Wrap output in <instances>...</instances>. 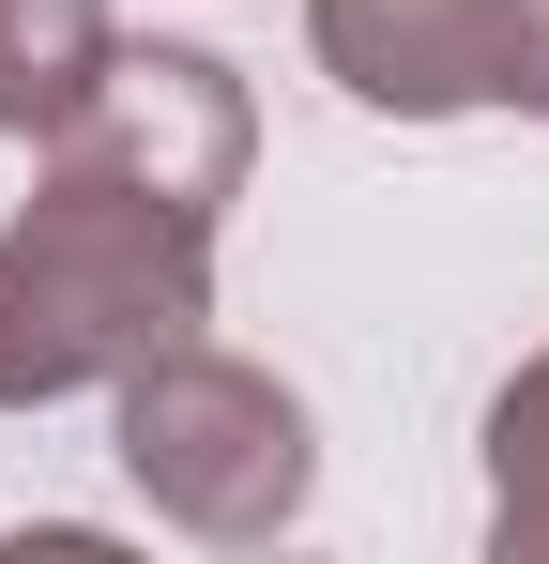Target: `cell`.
Here are the masks:
<instances>
[{"instance_id":"cell-3","label":"cell","mask_w":549,"mask_h":564,"mask_svg":"<svg viewBox=\"0 0 549 564\" xmlns=\"http://www.w3.org/2000/svg\"><path fill=\"white\" fill-rule=\"evenodd\" d=\"M46 153H92V169H122V184H153V198L229 214L245 153H260V107H245V77H229L214 46H122Z\"/></svg>"},{"instance_id":"cell-2","label":"cell","mask_w":549,"mask_h":564,"mask_svg":"<svg viewBox=\"0 0 549 564\" xmlns=\"http://www.w3.org/2000/svg\"><path fill=\"white\" fill-rule=\"evenodd\" d=\"M107 397H122V473H138L153 519L214 534V550H260V534L305 519L321 427H305V397H290L274 367L214 351V336H169V351H138Z\"/></svg>"},{"instance_id":"cell-5","label":"cell","mask_w":549,"mask_h":564,"mask_svg":"<svg viewBox=\"0 0 549 564\" xmlns=\"http://www.w3.org/2000/svg\"><path fill=\"white\" fill-rule=\"evenodd\" d=\"M122 62V31H107V0H0V138H62L92 107V77Z\"/></svg>"},{"instance_id":"cell-1","label":"cell","mask_w":549,"mask_h":564,"mask_svg":"<svg viewBox=\"0 0 549 564\" xmlns=\"http://www.w3.org/2000/svg\"><path fill=\"white\" fill-rule=\"evenodd\" d=\"M198 321H214V214L122 184L92 153H46V184L0 229V412L92 397Z\"/></svg>"},{"instance_id":"cell-7","label":"cell","mask_w":549,"mask_h":564,"mask_svg":"<svg viewBox=\"0 0 549 564\" xmlns=\"http://www.w3.org/2000/svg\"><path fill=\"white\" fill-rule=\"evenodd\" d=\"M504 107L549 122V0H519V31H504Z\"/></svg>"},{"instance_id":"cell-4","label":"cell","mask_w":549,"mask_h":564,"mask_svg":"<svg viewBox=\"0 0 549 564\" xmlns=\"http://www.w3.org/2000/svg\"><path fill=\"white\" fill-rule=\"evenodd\" d=\"M321 31V77L381 122H458V107H504V31L519 0H305Z\"/></svg>"},{"instance_id":"cell-6","label":"cell","mask_w":549,"mask_h":564,"mask_svg":"<svg viewBox=\"0 0 549 564\" xmlns=\"http://www.w3.org/2000/svg\"><path fill=\"white\" fill-rule=\"evenodd\" d=\"M488 550L549 564V351L488 397Z\"/></svg>"}]
</instances>
